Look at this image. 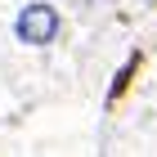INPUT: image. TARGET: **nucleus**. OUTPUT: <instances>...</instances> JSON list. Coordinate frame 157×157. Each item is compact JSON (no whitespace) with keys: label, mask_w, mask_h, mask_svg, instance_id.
<instances>
[{"label":"nucleus","mask_w":157,"mask_h":157,"mask_svg":"<svg viewBox=\"0 0 157 157\" xmlns=\"http://www.w3.org/2000/svg\"><path fill=\"white\" fill-rule=\"evenodd\" d=\"M9 36L27 49H49L54 40L63 36V13L49 5V0H23L13 9V23H9Z\"/></svg>","instance_id":"obj_1"}]
</instances>
